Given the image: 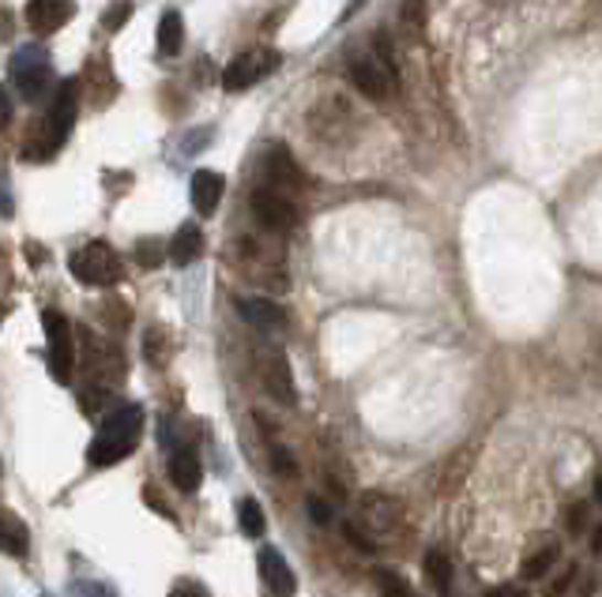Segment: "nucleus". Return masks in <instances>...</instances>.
<instances>
[{
	"label": "nucleus",
	"instance_id": "obj_1",
	"mask_svg": "<svg viewBox=\"0 0 602 597\" xmlns=\"http://www.w3.org/2000/svg\"><path fill=\"white\" fill-rule=\"evenodd\" d=\"M76 113H79V79H65L53 95V106L45 113V124H42V146H34L31 159H50L57 154V146L68 140L72 124H76Z\"/></svg>",
	"mask_w": 602,
	"mask_h": 597
},
{
	"label": "nucleus",
	"instance_id": "obj_2",
	"mask_svg": "<svg viewBox=\"0 0 602 597\" xmlns=\"http://www.w3.org/2000/svg\"><path fill=\"white\" fill-rule=\"evenodd\" d=\"M72 274H76L84 286H117L125 279V263L106 241H90L79 252H72L68 260Z\"/></svg>",
	"mask_w": 602,
	"mask_h": 597
},
{
	"label": "nucleus",
	"instance_id": "obj_3",
	"mask_svg": "<svg viewBox=\"0 0 602 597\" xmlns=\"http://www.w3.org/2000/svg\"><path fill=\"white\" fill-rule=\"evenodd\" d=\"M42 327H45V346H50V376L57 383H72V369H76V335H72L68 316L57 308H45Z\"/></svg>",
	"mask_w": 602,
	"mask_h": 597
},
{
	"label": "nucleus",
	"instance_id": "obj_4",
	"mask_svg": "<svg viewBox=\"0 0 602 597\" xmlns=\"http://www.w3.org/2000/svg\"><path fill=\"white\" fill-rule=\"evenodd\" d=\"M12 83H15V90H20L26 102H39L45 90H50V83H53L50 53H45L42 45H23V50L12 57Z\"/></svg>",
	"mask_w": 602,
	"mask_h": 597
},
{
	"label": "nucleus",
	"instance_id": "obj_5",
	"mask_svg": "<svg viewBox=\"0 0 602 597\" xmlns=\"http://www.w3.org/2000/svg\"><path fill=\"white\" fill-rule=\"evenodd\" d=\"M351 79L366 98L385 102V98L391 95V83H396V76H391V57H388L385 45H380L377 53H358V57H351Z\"/></svg>",
	"mask_w": 602,
	"mask_h": 597
},
{
	"label": "nucleus",
	"instance_id": "obj_6",
	"mask_svg": "<svg viewBox=\"0 0 602 597\" xmlns=\"http://www.w3.org/2000/svg\"><path fill=\"white\" fill-rule=\"evenodd\" d=\"M279 68V53L276 50H249L241 57H234L223 72V87L226 90H249L260 79H268Z\"/></svg>",
	"mask_w": 602,
	"mask_h": 597
},
{
	"label": "nucleus",
	"instance_id": "obj_7",
	"mask_svg": "<svg viewBox=\"0 0 602 597\" xmlns=\"http://www.w3.org/2000/svg\"><path fill=\"white\" fill-rule=\"evenodd\" d=\"M264 188L279 192V196H290V192L305 188V173H301L294 154L282 143H271L268 151H264Z\"/></svg>",
	"mask_w": 602,
	"mask_h": 597
},
{
	"label": "nucleus",
	"instance_id": "obj_8",
	"mask_svg": "<svg viewBox=\"0 0 602 597\" xmlns=\"http://www.w3.org/2000/svg\"><path fill=\"white\" fill-rule=\"evenodd\" d=\"M98 436L121 439V444H136V447H140V436H143V410L136 406V402H114V406L106 410Z\"/></svg>",
	"mask_w": 602,
	"mask_h": 597
},
{
	"label": "nucleus",
	"instance_id": "obj_9",
	"mask_svg": "<svg viewBox=\"0 0 602 597\" xmlns=\"http://www.w3.org/2000/svg\"><path fill=\"white\" fill-rule=\"evenodd\" d=\"M252 210H257V218L268 229H279V234H287V229H294L298 222V207L290 196H279V192L271 188H260L257 196H252Z\"/></svg>",
	"mask_w": 602,
	"mask_h": 597
},
{
	"label": "nucleus",
	"instance_id": "obj_10",
	"mask_svg": "<svg viewBox=\"0 0 602 597\" xmlns=\"http://www.w3.org/2000/svg\"><path fill=\"white\" fill-rule=\"evenodd\" d=\"M76 15V0H26V23L34 34L61 31Z\"/></svg>",
	"mask_w": 602,
	"mask_h": 597
},
{
	"label": "nucleus",
	"instance_id": "obj_11",
	"mask_svg": "<svg viewBox=\"0 0 602 597\" xmlns=\"http://www.w3.org/2000/svg\"><path fill=\"white\" fill-rule=\"evenodd\" d=\"M257 560H260V578H264V586H268V594L290 597L298 590V578L290 572L287 560H282V553H276V549H260Z\"/></svg>",
	"mask_w": 602,
	"mask_h": 597
},
{
	"label": "nucleus",
	"instance_id": "obj_12",
	"mask_svg": "<svg viewBox=\"0 0 602 597\" xmlns=\"http://www.w3.org/2000/svg\"><path fill=\"white\" fill-rule=\"evenodd\" d=\"M237 316L257 330H282L287 327V312L268 297H237Z\"/></svg>",
	"mask_w": 602,
	"mask_h": 597
},
{
	"label": "nucleus",
	"instance_id": "obj_13",
	"mask_svg": "<svg viewBox=\"0 0 602 597\" xmlns=\"http://www.w3.org/2000/svg\"><path fill=\"white\" fill-rule=\"evenodd\" d=\"M260 372H264V388L276 394L279 402H294L298 391H294V376H290V361L282 357L279 350H268L260 361Z\"/></svg>",
	"mask_w": 602,
	"mask_h": 597
},
{
	"label": "nucleus",
	"instance_id": "obj_14",
	"mask_svg": "<svg viewBox=\"0 0 602 597\" xmlns=\"http://www.w3.org/2000/svg\"><path fill=\"white\" fill-rule=\"evenodd\" d=\"M226 192V177L215 170H196L193 173V207L196 215H215L218 204H223Z\"/></svg>",
	"mask_w": 602,
	"mask_h": 597
},
{
	"label": "nucleus",
	"instance_id": "obj_15",
	"mask_svg": "<svg viewBox=\"0 0 602 597\" xmlns=\"http://www.w3.org/2000/svg\"><path fill=\"white\" fill-rule=\"evenodd\" d=\"M170 481L178 485L181 492H196L200 481H204V466H200V455L193 447H181L170 458Z\"/></svg>",
	"mask_w": 602,
	"mask_h": 597
},
{
	"label": "nucleus",
	"instance_id": "obj_16",
	"mask_svg": "<svg viewBox=\"0 0 602 597\" xmlns=\"http://www.w3.org/2000/svg\"><path fill=\"white\" fill-rule=\"evenodd\" d=\"M166 256L178 268H189V263H196L200 256H204V234H200V226H181L178 234H173V241L166 245Z\"/></svg>",
	"mask_w": 602,
	"mask_h": 597
},
{
	"label": "nucleus",
	"instance_id": "obj_17",
	"mask_svg": "<svg viewBox=\"0 0 602 597\" xmlns=\"http://www.w3.org/2000/svg\"><path fill=\"white\" fill-rule=\"evenodd\" d=\"M0 553L4 556L31 553V534H26L23 519H15L12 511H0Z\"/></svg>",
	"mask_w": 602,
	"mask_h": 597
},
{
	"label": "nucleus",
	"instance_id": "obj_18",
	"mask_svg": "<svg viewBox=\"0 0 602 597\" xmlns=\"http://www.w3.org/2000/svg\"><path fill=\"white\" fill-rule=\"evenodd\" d=\"M237 527H241L245 538H264L268 519H264V508L257 496H241V500H237Z\"/></svg>",
	"mask_w": 602,
	"mask_h": 597
},
{
	"label": "nucleus",
	"instance_id": "obj_19",
	"mask_svg": "<svg viewBox=\"0 0 602 597\" xmlns=\"http://www.w3.org/2000/svg\"><path fill=\"white\" fill-rule=\"evenodd\" d=\"M181 39H185V26H181L178 12H166L159 23V53L162 57H178L181 53Z\"/></svg>",
	"mask_w": 602,
	"mask_h": 597
},
{
	"label": "nucleus",
	"instance_id": "obj_20",
	"mask_svg": "<svg viewBox=\"0 0 602 597\" xmlns=\"http://www.w3.org/2000/svg\"><path fill=\"white\" fill-rule=\"evenodd\" d=\"M426 575L433 578V586H437V594H449L452 590V560L444 556V553H426Z\"/></svg>",
	"mask_w": 602,
	"mask_h": 597
},
{
	"label": "nucleus",
	"instance_id": "obj_21",
	"mask_svg": "<svg viewBox=\"0 0 602 597\" xmlns=\"http://www.w3.org/2000/svg\"><path fill=\"white\" fill-rule=\"evenodd\" d=\"M136 260H140L143 268H159V263L166 260V245H162L159 237H143V241L136 245Z\"/></svg>",
	"mask_w": 602,
	"mask_h": 597
},
{
	"label": "nucleus",
	"instance_id": "obj_22",
	"mask_svg": "<svg viewBox=\"0 0 602 597\" xmlns=\"http://www.w3.org/2000/svg\"><path fill=\"white\" fill-rule=\"evenodd\" d=\"M377 586H380V594H385V597H415V594H410V586H407V578L388 572V567H380V572H377Z\"/></svg>",
	"mask_w": 602,
	"mask_h": 597
},
{
	"label": "nucleus",
	"instance_id": "obj_23",
	"mask_svg": "<svg viewBox=\"0 0 602 597\" xmlns=\"http://www.w3.org/2000/svg\"><path fill=\"white\" fill-rule=\"evenodd\" d=\"M553 560H558V549H542V553H535L531 560L524 564V578H542L546 572L553 567Z\"/></svg>",
	"mask_w": 602,
	"mask_h": 597
},
{
	"label": "nucleus",
	"instance_id": "obj_24",
	"mask_svg": "<svg viewBox=\"0 0 602 597\" xmlns=\"http://www.w3.org/2000/svg\"><path fill=\"white\" fill-rule=\"evenodd\" d=\"M129 15H132L129 0H114V4H109V12L103 15V26H106V31H117V26L129 23Z\"/></svg>",
	"mask_w": 602,
	"mask_h": 597
},
{
	"label": "nucleus",
	"instance_id": "obj_25",
	"mask_svg": "<svg viewBox=\"0 0 602 597\" xmlns=\"http://www.w3.org/2000/svg\"><path fill=\"white\" fill-rule=\"evenodd\" d=\"M271 466H276L282 477H294V470H298L294 458H290V452H287V447H279V444L271 447Z\"/></svg>",
	"mask_w": 602,
	"mask_h": 597
},
{
	"label": "nucleus",
	"instance_id": "obj_26",
	"mask_svg": "<svg viewBox=\"0 0 602 597\" xmlns=\"http://www.w3.org/2000/svg\"><path fill=\"white\" fill-rule=\"evenodd\" d=\"M404 23L415 31V39L422 34V0H407V4H404Z\"/></svg>",
	"mask_w": 602,
	"mask_h": 597
},
{
	"label": "nucleus",
	"instance_id": "obj_27",
	"mask_svg": "<svg viewBox=\"0 0 602 597\" xmlns=\"http://www.w3.org/2000/svg\"><path fill=\"white\" fill-rule=\"evenodd\" d=\"M12 124V95L4 90V83H0V132Z\"/></svg>",
	"mask_w": 602,
	"mask_h": 597
},
{
	"label": "nucleus",
	"instance_id": "obj_28",
	"mask_svg": "<svg viewBox=\"0 0 602 597\" xmlns=\"http://www.w3.org/2000/svg\"><path fill=\"white\" fill-rule=\"evenodd\" d=\"M170 597H212V594H207L200 583H178V586H173V594H170Z\"/></svg>",
	"mask_w": 602,
	"mask_h": 597
},
{
	"label": "nucleus",
	"instance_id": "obj_29",
	"mask_svg": "<svg viewBox=\"0 0 602 597\" xmlns=\"http://www.w3.org/2000/svg\"><path fill=\"white\" fill-rule=\"evenodd\" d=\"M76 597H117V594L103 583H87V586H76Z\"/></svg>",
	"mask_w": 602,
	"mask_h": 597
},
{
	"label": "nucleus",
	"instance_id": "obj_30",
	"mask_svg": "<svg viewBox=\"0 0 602 597\" xmlns=\"http://www.w3.org/2000/svg\"><path fill=\"white\" fill-rule=\"evenodd\" d=\"M309 515H313L316 522H327V519H332V511H327L324 500H313V503H309Z\"/></svg>",
	"mask_w": 602,
	"mask_h": 597
},
{
	"label": "nucleus",
	"instance_id": "obj_31",
	"mask_svg": "<svg viewBox=\"0 0 602 597\" xmlns=\"http://www.w3.org/2000/svg\"><path fill=\"white\" fill-rule=\"evenodd\" d=\"M486 597H524V590L513 586V583H505V586H497V590H490Z\"/></svg>",
	"mask_w": 602,
	"mask_h": 597
},
{
	"label": "nucleus",
	"instance_id": "obj_32",
	"mask_svg": "<svg viewBox=\"0 0 602 597\" xmlns=\"http://www.w3.org/2000/svg\"><path fill=\"white\" fill-rule=\"evenodd\" d=\"M343 534H346V538H351V541H354V545H358V549H362V553H369V549H373V545H369V541H366V538H362V534H358V530H354V527H343Z\"/></svg>",
	"mask_w": 602,
	"mask_h": 597
},
{
	"label": "nucleus",
	"instance_id": "obj_33",
	"mask_svg": "<svg viewBox=\"0 0 602 597\" xmlns=\"http://www.w3.org/2000/svg\"><path fill=\"white\" fill-rule=\"evenodd\" d=\"M572 578H577V572H569L565 578H558V583H553V590H550V597H561L565 590H569V583H572Z\"/></svg>",
	"mask_w": 602,
	"mask_h": 597
},
{
	"label": "nucleus",
	"instance_id": "obj_34",
	"mask_svg": "<svg viewBox=\"0 0 602 597\" xmlns=\"http://www.w3.org/2000/svg\"><path fill=\"white\" fill-rule=\"evenodd\" d=\"M569 522H572V530L583 527V508H572V511H569Z\"/></svg>",
	"mask_w": 602,
	"mask_h": 597
}]
</instances>
